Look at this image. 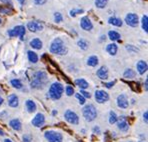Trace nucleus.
Listing matches in <instances>:
<instances>
[{"mask_svg": "<svg viewBox=\"0 0 148 142\" xmlns=\"http://www.w3.org/2000/svg\"><path fill=\"white\" fill-rule=\"evenodd\" d=\"M48 81L47 73L45 71H37L34 73L33 79L30 82V86L33 89H41Z\"/></svg>", "mask_w": 148, "mask_h": 142, "instance_id": "obj_1", "label": "nucleus"}, {"mask_svg": "<svg viewBox=\"0 0 148 142\" xmlns=\"http://www.w3.org/2000/svg\"><path fill=\"white\" fill-rule=\"evenodd\" d=\"M49 50L51 53L57 54V55H64V54L67 53V47L65 46L64 41L59 37H57L52 41L51 44H50Z\"/></svg>", "mask_w": 148, "mask_h": 142, "instance_id": "obj_2", "label": "nucleus"}, {"mask_svg": "<svg viewBox=\"0 0 148 142\" xmlns=\"http://www.w3.org/2000/svg\"><path fill=\"white\" fill-rule=\"evenodd\" d=\"M64 93V87L61 83L54 82L50 85V88L48 91V95L52 100H58L62 97Z\"/></svg>", "mask_w": 148, "mask_h": 142, "instance_id": "obj_3", "label": "nucleus"}, {"mask_svg": "<svg viewBox=\"0 0 148 142\" xmlns=\"http://www.w3.org/2000/svg\"><path fill=\"white\" fill-rule=\"evenodd\" d=\"M82 114H83V117L86 121L91 122L96 119L97 110L93 104H87V105L84 106L83 109H82Z\"/></svg>", "mask_w": 148, "mask_h": 142, "instance_id": "obj_4", "label": "nucleus"}, {"mask_svg": "<svg viewBox=\"0 0 148 142\" xmlns=\"http://www.w3.org/2000/svg\"><path fill=\"white\" fill-rule=\"evenodd\" d=\"M44 137L48 142H63V136L60 132L55 130H47L44 133Z\"/></svg>", "mask_w": 148, "mask_h": 142, "instance_id": "obj_5", "label": "nucleus"}, {"mask_svg": "<svg viewBox=\"0 0 148 142\" xmlns=\"http://www.w3.org/2000/svg\"><path fill=\"white\" fill-rule=\"evenodd\" d=\"M7 34L10 37H16L18 36L21 40L24 39V35H25V27L23 25H18V26H15L14 28L12 29L8 30Z\"/></svg>", "mask_w": 148, "mask_h": 142, "instance_id": "obj_6", "label": "nucleus"}, {"mask_svg": "<svg viewBox=\"0 0 148 142\" xmlns=\"http://www.w3.org/2000/svg\"><path fill=\"white\" fill-rule=\"evenodd\" d=\"M64 118L68 123L72 124V125H78V123H79V117H78V115L74 111L70 110V109L65 111Z\"/></svg>", "mask_w": 148, "mask_h": 142, "instance_id": "obj_7", "label": "nucleus"}, {"mask_svg": "<svg viewBox=\"0 0 148 142\" xmlns=\"http://www.w3.org/2000/svg\"><path fill=\"white\" fill-rule=\"evenodd\" d=\"M94 97L96 102L99 104L105 103V102H107L109 100V94L104 90H96L95 91Z\"/></svg>", "mask_w": 148, "mask_h": 142, "instance_id": "obj_8", "label": "nucleus"}, {"mask_svg": "<svg viewBox=\"0 0 148 142\" xmlns=\"http://www.w3.org/2000/svg\"><path fill=\"white\" fill-rule=\"evenodd\" d=\"M125 22L127 25L131 26V27H136L139 23L138 15L135 13H128L125 16Z\"/></svg>", "mask_w": 148, "mask_h": 142, "instance_id": "obj_9", "label": "nucleus"}, {"mask_svg": "<svg viewBox=\"0 0 148 142\" xmlns=\"http://www.w3.org/2000/svg\"><path fill=\"white\" fill-rule=\"evenodd\" d=\"M31 123L34 127H42L45 123V116L42 113H37L35 116L33 117V119L31 120Z\"/></svg>", "mask_w": 148, "mask_h": 142, "instance_id": "obj_10", "label": "nucleus"}, {"mask_svg": "<svg viewBox=\"0 0 148 142\" xmlns=\"http://www.w3.org/2000/svg\"><path fill=\"white\" fill-rule=\"evenodd\" d=\"M116 103H117V106L121 109H126V108H128V106H129V101H128V98L125 94L118 95L117 100H116Z\"/></svg>", "mask_w": 148, "mask_h": 142, "instance_id": "obj_11", "label": "nucleus"}, {"mask_svg": "<svg viewBox=\"0 0 148 142\" xmlns=\"http://www.w3.org/2000/svg\"><path fill=\"white\" fill-rule=\"evenodd\" d=\"M80 26H81L82 29L85 30V31H91V30L93 29V24L87 16L82 17L81 18V20H80Z\"/></svg>", "mask_w": 148, "mask_h": 142, "instance_id": "obj_12", "label": "nucleus"}, {"mask_svg": "<svg viewBox=\"0 0 148 142\" xmlns=\"http://www.w3.org/2000/svg\"><path fill=\"white\" fill-rule=\"evenodd\" d=\"M27 29H29L31 32L41 31L43 29V24L38 21H30L27 23Z\"/></svg>", "mask_w": 148, "mask_h": 142, "instance_id": "obj_13", "label": "nucleus"}, {"mask_svg": "<svg viewBox=\"0 0 148 142\" xmlns=\"http://www.w3.org/2000/svg\"><path fill=\"white\" fill-rule=\"evenodd\" d=\"M136 68H137V72H138L140 75H143V74L145 73V72L147 71V63L146 61L144 60H139L138 62H137V65H136Z\"/></svg>", "mask_w": 148, "mask_h": 142, "instance_id": "obj_14", "label": "nucleus"}, {"mask_svg": "<svg viewBox=\"0 0 148 142\" xmlns=\"http://www.w3.org/2000/svg\"><path fill=\"white\" fill-rule=\"evenodd\" d=\"M8 105L12 108H16L19 105V98L16 94H10L8 96Z\"/></svg>", "mask_w": 148, "mask_h": 142, "instance_id": "obj_15", "label": "nucleus"}, {"mask_svg": "<svg viewBox=\"0 0 148 142\" xmlns=\"http://www.w3.org/2000/svg\"><path fill=\"white\" fill-rule=\"evenodd\" d=\"M96 75L98 76L101 80H106L108 78V69L106 66H101L98 70L96 71Z\"/></svg>", "mask_w": 148, "mask_h": 142, "instance_id": "obj_16", "label": "nucleus"}, {"mask_svg": "<svg viewBox=\"0 0 148 142\" xmlns=\"http://www.w3.org/2000/svg\"><path fill=\"white\" fill-rule=\"evenodd\" d=\"M9 125H10V127H11L12 129L15 130V131H20L21 129H22V124H21L20 120L17 119V118H14V119L10 120Z\"/></svg>", "mask_w": 148, "mask_h": 142, "instance_id": "obj_17", "label": "nucleus"}, {"mask_svg": "<svg viewBox=\"0 0 148 142\" xmlns=\"http://www.w3.org/2000/svg\"><path fill=\"white\" fill-rule=\"evenodd\" d=\"M25 106H26V109H27V111L29 113H33L36 111L37 109V106H36V103L33 101V100L31 99H28L26 100L25 102Z\"/></svg>", "mask_w": 148, "mask_h": 142, "instance_id": "obj_18", "label": "nucleus"}, {"mask_svg": "<svg viewBox=\"0 0 148 142\" xmlns=\"http://www.w3.org/2000/svg\"><path fill=\"white\" fill-rule=\"evenodd\" d=\"M75 85H77L78 87L80 88V90H85V89L88 88L89 86V83L86 81L85 79H83V78H79V79H76L75 81Z\"/></svg>", "mask_w": 148, "mask_h": 142, "instance_id": "obj_19", "label": "nucleus"}, {"mask_svg": "<svg viewBox=\"0 0 148 142\" xmlns=\"http://www.w3.org/2000/svg\"><path fill=\"white\" fill-rule=\"evenodd\" d=\"M106 51L108 52V54L109 55H116L117 51H118V46H117L116 43H110V44H108L107 46H106Z\"/></svg>", "mask_w": 148, "mask_h": 142, "instance_id": "obj_20", "label": "nucleus"}, {"mask_svg": "<svg viewBox=\"0 0 148 142\" xmlns=\"http://www.w3.org/2000/svg\"><path fill=\"white\" fill-rule=\"evenodd\" d=\"M30 46L35 50H40L43 47V43L39 38H34L30 41Z\"/></svg>", "mask_w": 148, "mask_h": 142, "instance_id": "obj_21", "label": "nucleus"}, {"mask_svg": "<svg viewBox=\"0 0 148 142\" xmlns=\"http://www.w3.org/2000/svg\"><path fill=\"white\" fill-rule=\"evenodd\" d=\"M117 128L122 132H126L129 129V124L125 120H119V121H117Z\"/></svg>", "mask_w": 148, "mask_h": 142, "instance_id": "obj_22", "label": "nucleus"}, {"mask_svg": "<svg viewBox=\"0 0 148 142\" xmlns=\"http://www.w3.org/2000/svg\"><path fill=\"white\" fill-rule=\"evenodd\" d=\"M87 65L90 67H96L99 64V59L96 55H92L87 59Z\"/></svg>", "mask_w": 148, "mask_h": 142, "instance_id": "obj_23", "label": "nucleus"}, {"mask_svg": "<svg viewBox=\"0 0 148 142\" xmlns=\"http://www.w3.org/2000/svg\"><path fill=\"white\" fill-rule=\"evenodd\" d=\"M108 23L110 24V25H113V26H116V27H121L122 26V20H121L120 18H118V17H110L109 19H108Z\"/></svg>", "mask_w": 148, "mask_h": 142, "instance_id": "obj_24", "label": "nucleus"}, {"mask_svg": "<svg viewBox=\"0 0 148 142\" xmlns=\"http://www.w3.org/2000/svg\"><path fill=\"white\" fill-rule=\"evenodd\" d=\"M136 75V72L131 68H127L123 73V77L126 79H133Z\"/></svg>", "mask_w": 148, "mask_h": 142, "instance_id": "obj_25", "label": "nucleus"}, {"mask_svg": "<svg viewBox=\"0 0 148 142\" xmlns=\"http://www.w3.org/2000/svg\"><path fill=\"white\" fill-rule=\"evenodd\" d=\"M27 56H28V60L31 63L35 64V63L38 62V55H37L34 51H32V50H29V51L27 52Z\"/></svg>", "mask_w": 148, "mask_h": 142, "instance_id": "obj_26", "label": "nucleus"}, {"mask_svg": "<svg viewBox=\"0 0 148 142\" xmlns=\"http://www.w3.org/2000/svg\"><path fill=\"white\" fill-rule=\"evenodd\" d=\"M108 37H109V39L111 41H119L121 38L120 34L117 31H114V30H110V31L108 32Z\"/></svg>", "mask_w": 148, "mask_h": 142, "instance_id": "obj_27", "label": "nucleus"}, {"mask_svg": "<svg viewBox=\"0 0 148 142\" xmlns=\"http://www.w3.org/2000/svg\"><path fill=\"white\" fill-rule=\"evenodd\" d=\"M10 84H11L13 88H15V89H21L23 87V84L20 79H12L11 81H10Z\"/></svg>", "mask_w": 148, "mask_h": 142, "instance_id": "obj_28", "label": "nucleus"}, {"mask_svg": "<svg viewBox=\"0 0 148 142\" xmlns=\"http://www.w3.org/2000/svg\"><path fill=\"white\" fill-rule=\"evenodd\" d=\"M117 121H118V116H117V114L114 111L111 110L109 112V123L115 124V123H117Z\"/></svg>", "mask_w": 148, "mask_h": 142, "instance_id": "obj_29", "label": "nucleus"}, {"mask_svg": "<svg viewBox=\"0 0 148 142\" xmlns=\"http://www.w3.org/2000/svg\"><path fill=\"white\" fill-rule=\"evenodd\" d=\"M108 0H95V6L99 9H103L107 5Z\"/></svg>", "mask_w": 148, "mask_h": 142, "instance_id": "obj_30", "label": "nucleus"}, {"mask_svg": "<svg viewBox=\"0 0 148 142\" xmlns=\"http://www.w3.org/2000/svg\"><path fill=\"white\" fill-rule=\"evenodd\" d=\"M141 24H142V29L145 32L148 31V17L147 15H143L142 19H141Z\"/></svg>", "mask_w": 148, "mask_h": 142, "instance_id": "obj_31", "label": "nucleus"}, {"mask_svg": "<svg viewBox=\"0 0 148 142\" xmlns=\"http://www.w3.org/2000/svg\"><path fill=\"white\" fill-rule=\"evenodd\" d=\"M77 45L83 50H86L87 48H88V46H89L88 42H87L85 39H79V40L77 41Z\"/></svg>", "mask_w": 148, "mask_h": 142, "instance_id": "obj_32", "label": "nucleus"}, {"mask_svg": "<svg viewBox=\"0 0 148 142\" xmlns=\"http://www.w3.org/2000/svg\"><path fill=\"white\" fill-rule=\"evenodd\" d=\"M126 49L128 50V52H130V53H134V52H139V48L134 46V45L132 44H127L125 46Z\"/></svg>", "mask_w": 148, "mask_h": 142, "instance_id": "obj_33", "label": "nucleus"}, {"mask_svg": "<svg viewBox=\"0 0 148 142\" xmlns=\"http://www.w3.org/2000/svg\"><path fill=\"white\" fill-rule=\"evenodd\" d=\"M75 97L77 98V100H78V102H79L80 105H84V104L86 103V99L81 94H80V93H76Z\"/></svg>", "mask_w": 148, "mask_h": 142, "instance_id": "obj_34", "label": "nucleus"}, {"mask_svg": "<svg viewBox=\"0 0 148 142\" xmlns=\"http://www.w3.org/2000/svg\"><path fill=\"white\" fill-rule=\"evenodd\" d=\"M82 13H84V10L83 9H72V10H70V16L71 17H75L76 15H78V14H82Z\"/></svg>", "mask_w": 148, "mask_h": 142, "instance_id": "obj_35", "label": "nucleus"}, {"mask_svg": "<svg viewBox=\"0 0 148 142\" xmlns=\"http://www.w3.org/2000/svg\"><path fill=\"white\" fill-rule=\"evenodd\" d=\"M54 20H55V22H56V23L62 22L63 17H62L61 13H59V12H55V13H54Z\"/></svg>", "mask_w": 148, "mask_h": 142, "instance_id": "obj_36", "label": "nucleus"}, {"mask_svg": "<svg viewBox=\"0 0 148 142\" xmlns=\"http://www.w3.org/2000/svg\"><path fill=\"white\" fill-rule=\"evenodd\" d=\"M65 93H66L67 96H72L75 93V91H74V88L72 86H67L65 88Z\"/></svg>", "mask_w": 148, "mask_h": 142, "instance_id": "obj_37", "label": "nucleus"}, {"mask_svg": "<svg viewBox=\"0 0 148 142\" xmlns=\"http://www.w3.org/2000/svg\"><path fill=\"white\" fill-rule=\"evenodd\" d=\"M33 138L30 134H24L22 137V142H32Z\"/></svg>", "mask_w": 148, "mask_h": 142, "instance_id": "obj_38", "label": "nucleus"}, {"mask_svg": "<svg viewBox=\"0 0 148 142\" xmlns=\"http://www.w3.org/2000/svg\"><path fill=\"white\" fill-rule=\"evenodd\" d=\"M80 94H81L82 96H83L85 99H87V98H90L91 97V94H90V92H88V91H86V90H80Z\"/></svg>", "mask_w": 148, "mask_h": 142, "instance_id": "obj_39", "label": "nucleus"}, {"mask_svg": "<svg viewBox=\"0 0 148 142\" xmlns=\"http://www.w3.org/2000/svg\"><path fill=\"white\" fill-rule=\"evenodd\" d=\"M11 10L8 8H0V13H3V14H11Z\"/></svg>", "mask_w": 148, "mask_h": 142, "instance_id": "obj_40", "label": "nucleus"}, {"mask_svg": "<svg viewBox=\"0 0 148 142\" xmlns=\"http://www.w3.org/2000/svg\"><path fill=\"white\" fill-rule=\"evenodd\" d=\"M115 85V81H111V82H105L104 83V86L106 87V88H112L113 86Z\"/></svg>", "mask_w": 148, "mask_h": 142, "instance_id": "obj_41", "label": "nucleus"}, {"mask_svg": "<svg viewBox=\"0 0 148 142\" xmlns=\"http://www.w3.org/2000/svg\"><path fill=\"white\" fill-rule=\"evenodd\" d=\"M34 3L36 5H43V4L46 3V0H34Z\"/></svg>", "mask_w": 148, "mask_h": 142, "instance_id": "obj_42", "label": "nucleus"}, {"mask_svg": "<svg viewBox=\"0 0 148 142\" xmlns=\"http://www.w3.org/2000/svg\"><path fill=\"white\" fill-rule=\"evenodd\" d=\"M92 131H93V133H95V134H100V133H101L99 126H94V127H93V129H92Z\"/></svg>", "mask_w": 148, "mask_h": 142, "instance_id": "obj_43", "label": "nucleus"}, {"mask_svg": "<svg viewBox=\"0 0 148 142\" xmlns=\"http://www.w3.org/2000/svg\"><path fill=\"white\" fill-rule=\"evenodd\" d=\"M0 2H2V3H4V4H7V5H9V6L13 5L11 0H0Z\"/></svg>", "mask_w": 148, "mask_h": 142, "instance_id": "obj_44", "label": "nucleus"}, {"mask_svg": "<svg viewBox=\"0 0 148 142\" xmlns=\"http://www.w3.org/2000/svg\"><path fill=\"white\" fill-rule=\"evenodd\" d=\"M143 120H144V122L146 124L148 123V112L147 111H145L144 114H143Z\"/></svg>", "mask_w": 148, "mask_h": 142, "instance_id": "obj_45", "label": "nucleus"}, {"mask_svg": "<svg viewBox=\"0 0 148 142\" xmlns=\"http://www.w3.org/2000/svg\"><path fill=\"white\" fill-rule=\"evenodd\" d=\"M144 88H145V91L148 90V79L145 80V83H144Z\"/></svg>", "mask_w": 148, "mask_h": 142, "instance_id": "obj_46", "label": "nucleus"}, {"mask_svg": "<svg viewBox=\"0 0 148 142\" xmlns=\"http://www.w3.org/2000/svg\"><path fill=\"white\" fill-rule=\"evenodd\" d=\"M19 1V3L21 4V6H23L25 4V2H26V0H18Z\"/></svg>", "mask_w": 148, "mask_h": 142, "instance_id": "obj_47", "label": "nucleus"}, {"mask_svg": "<svg viewBox=\"0 0 148 142\" xmlns=\"http://www.w3.org/2000/svg\"><path fill=\"white\" fill-rule=\"evenodd\" d=\"M5 135V133H4L3 130H0V136H4Z\"/></svg>", "mask_w": 148, "mask_h": 142, "instance_id": "obj_48", "label": "nucleus"}, {"mask_svg": "<svg viewBox=\"0 0 148 142\" xmlns=\"http://www.w3.org/2000/svg\"><path fill=\"white\" fill-rule=\"evenodd\" d=\"M3 102H4L3 98H2V97H0V106H1L2 104H3Z\"/></svg>", "mask_w": 148, "mask_h": 142, "instance_id": "obj_49", "label": "nucleus"}, {"mask_svg": "<svg viewBox=\"0 0 148 142\" xmlns=\"http://www.w3.org/2000/svg\"><path fill=\"white\" fill-rule=\"evenodd\" d=\"M4 142H12V141L10 140V139H5V140H4Z\"/></svg>", "mask_w": 148, "mask_h": 142, "instance_id": "obj_50", "label": "nucleus"}, {"mask_svg": "<svg viewBox=\"0 0 148 142\" xmlns=\"http://www.w3.org/2000/svg\"><path fill=\"white\" fill-rule=\"evenodd\" d=\"M52 113H53V115H56V114H57V111H55V110H54Z\"/></svg>", "mask_w": 148, "mask_h": 142, "instance_id": "obj_51", "label": "nucleus"}, {"mask_svg": "<svg viewBox=\"0 0 148 142\" xmlns=\"http://www.w3.org/2000/svg\"><path fill=\"white\" fill-rule=\"evenodd\" d=\"M2 23V20H1V18H0V24H1Z\"/></svg>", "mask_w": 148, "mask_h": 142, "instance_id": "obj_52", "label": "nucleus"}, {"mask_svg": "<svg viewBox=\"0 0 148 142\" xmlns=\"http://www.w3.org/2000/svg\"><path fill=\"white\" fill-rule=\"evenodd\" d=\"M139 142H143V141H139Z\"/></svg>", "mask_w": 148, "mask_h": 142, "instance_id": "obj_53", "label": "nucleus"}, {"mask_svg": "<svg viewBox=\"0 0 148 142\" xmlns=\"http://www.w3.org/2000/svg\"><path fill=\"white\" fill-rule=\"evenodd\" d=\"M78 142H81V141H78Z\"/></svg>", "mask_w": 148, "mask_h": 142, "instance_id": "obj_54", "label": "nucleus"}, {"mask_svg": "<svg viewBox=\"0 0 148 142\" xmlns=\"http://www.w3.org/2000/svg\"><path fill=\"white\" fill-rule=\"evenodd\" d=\"M0 92H1V90H0Z\"/></svg>", "mask_w": 148, "mask_h": 142, "instance_id": "obj_55", "label": "nucleus"}]
</instances>
